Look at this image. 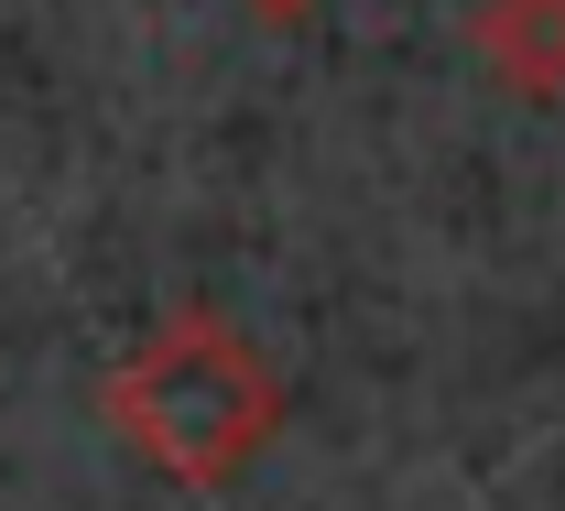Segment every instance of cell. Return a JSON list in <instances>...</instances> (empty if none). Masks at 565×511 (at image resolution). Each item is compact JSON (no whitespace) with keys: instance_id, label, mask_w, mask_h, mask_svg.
Returning a JSON list of instances; mask_svg holds the SVG:
<instances>
[{"instance_id":"cell-1","label":"cell","mask_w":565,"mask_h":511,"mask_svg":"<svg viewBox=\"0 0 565 511\" xmlns=\"http://www.w3.org/2000/svg\"><path fill=\"white\" fill-rule=\"evenodd\" d=\"M98 425L131 446L152 479H174V490H239L282 436V370L262 360V338L250 327H228L217 305H174V316H152L131 349L109 360L98 381Z\"/></svg>"},{"instance_id":"cell-2","label":"cell","mask_w":565,"mask_h":511,"mask_svg":"<svg viewBox=\"0 0 565 511\" xmlns=\"http://www.w3.org/2000/svg\"><path fill=\"white\" fill-rule=\"evenodd\" d=\"M468 55L500 98H565V0H468Z\"/></svg>"},{"instance_id":"cell-3","label":"cell","mask_w":565,"mask_h":511,"mask_svg":"<svg viewBox=\"0 0 565 511\" xmlns=\"http://www.w3.org/2000/svg\"><path fill=\"white\" fill-rule=\"evenodd\" d=\"M239 11H262V22H305L316 0H239Z\"/></svg>"}]
</instances>
